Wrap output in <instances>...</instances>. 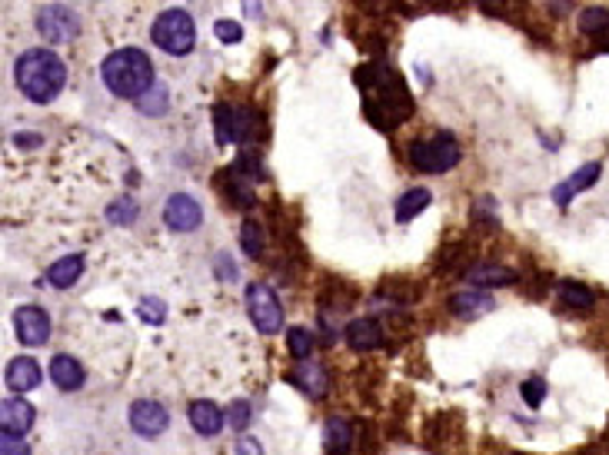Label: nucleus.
Segmentation results:
<instances>
[{
	"mask_svg": "<svg viewBox=\"0 0 609 455\" xmlns=\"http://www.w3.org/2000/svg\"><path fill=\"white\" fill-rule=\"evenodd\" d=\"M80 272H84V256L80 253H70L64 260H57L50 270H47V282L57 286V290H70L77 280H80Z\"/></svg>",
	"mask_w": 609,
	"mask_h": 455,
	"instance_id": "412c9836",
	"label": "nucleus"
},
{
	"mask_svg": "<svg viewBox=\"0 0 609 455\" xmlns=\"http://www.w3.org/2000/svg\"><path fill=\"white\" fill-rule=\"evenodd\" d=\"M33 419H37V412L27 399H4V406H0V423H4L7 435H27L33 429Z\"/></svg>",
	"mask_w": 609,
	"mask_h": 455,
	"instance_id": "4468645a",
	"label": "nucleus"
},
{
	"mask_svg": "<svg viewBox=\"0 0 609 455\" xmlns=\"http://www.w3.org/2000/svg\"><path fill=\"white\" fill-rule=\"evenodd\" d=\"M137 316H141L143 323L160 326L167 319V303L164 299H157V296H143L141 306H137Z\"/></svg>",
	"mask_w": 609,
	"mask_h": 455,
	"instance_id": "c756f323",
	"label": "nucleus"
},
{
	"mask_svg": "<svg viewBox=\"0 0 609 455\" xmlns=\"http://www.w3.org/2000/svg\"><path fill=\"white\" fill-rule=\"evenodd\" d=\"M240 246H243V253H247V256H253V260H257V256L263 253V229L257 227L253 219H247V223H243V229H240Z\"/></svg>",
	"mask_w": 609,
	"mask_h": 455,
	"instance_id": "c85d7f7f",
	"label": "nucleus"
},
{
	"mask_svg": "<svg viewBox=\"0 0 609 455\" xmlns=\"http://www.w3.org/2000/svg\"><path fill=\"white\" fill-rule=\"evenodd\" d=\"M4 379L11 386V392H31L41 386V366L27 356H17L7 362V372H4Z\"/></svg>",
	"mask_w": 609,
	"mask_h": 455,
	"instance_id": "dca6fc26",
	"label": "nucleus"
},
{
	"mask_svg": "<svg viewBox=\"0 0 609 455\" xmlns=\"http://www.w3.org/2000/svg\"><path fill=\"white\" fill-rule=\"evenodd\" d=\"M247 313H250V323L260 329L263 336H277L283 329V306L277 293L263 282L247 286Z\"/></svg>",
	"mask_w": 609,
	"mask_h": 455,
	"instance_id": "6e6552de",
	"label": "nucleus"
},
{
	"mask_svg": "<svg viewBox=\"0 0 609 455\" xmlns=\"http://www.w3.org/2000/svg\"><path fill=\"white\" fill-rule=\"evenodd\" d=\"M559 303L569 309H593L596 296L589 293L583 282H559Z\"/></svg>",
	"mask_w": 609,
	"mask_h": 455,
	"instance_id": "393cba45",
	"label": "nucleus"
},
{
	"mask_svg": "<svg viewBox=\"0 0 609 455\" xmlns=\"http://www.w3.org/2000/svg\"><path fill=\"white\" fill-rule=\"evenodd\" d=\"M459 143L453 133H436L430 140L410 143V163L420 174H446L459 163Z\"/></svg>",
	"mask_w": 609,
	"mask_h": 455,
	"instance_id": "39448f33",
	"label": "nucleus"
},
{
	"mask_svg": "<svg viewBox=\"0 0 609 455\" xmlns=\"http://www.w3.org/2000/svg\"><path fill=\"white\" fill-rule=\"evenodd\" d=\"M14 80L27 100L33 103H50V100L60 97V90L67 84V64L54 50H27V54L17 57L14 64Z\"/></svg>",
	"mask_w": 609,
	"mask_h": 455,
	"instance_id": "f03ea898",
	"label": "nucleus"
},
{
	"mask_svg": "<svg viewBox=\"0 0 609 455\" xmlns=\"http://www.w3.org/2000/svg\"><path fill=\"white\" fill-rule=\"evenodd\" d=\"M17 143H21V147H41V137H17Z\"/></svg>",
	"mask_w": 609,
	"mask_h": 455,
	"instance_id": "4c0bfd02",
	"label": "nucleus"
},
{
	"mask_svg": "<svg viewBox=\"0 0 609 455\" xmlns=\"http://www.w3.org/2000/svg\"><path fill=\"white\" fill-rule=\"evenodd\" d=\"M37 31H41L47 44H64V40H74L80 33V21L64 4H47V7L37 11Z\"/></svg>",
	"mask_w": 609,
	"mask_h": 455,
	"instance_id": "1a4fd4ad",
	"label": "nucleus"
},
{
	"mask_svg": "<svg viewBox=\"0 0 609 455\" xmlns=\"http://www.w3.org/2000/svg\"><path fill=\"white\" fill-rule=\"evenodd\" d=\"M186 415H190V425H194L200 435H217L220 429H223V412H220L217 402L210 399H196L190 402V409H186Z\"/></svg>",
	"mask_w": 609,
	"mask_h": 455,
	"instance_id": "f3484780",
	"label": "nucleus"
},
{
	"mask_svg": "<svg viewBox=\"0 0 609 455\" xmlns=\"http://www.w3.org/2000/svg\"><path fill=\"white\" fill-rule=\"evenodd\" d=\"M430 203H433V193H430L426 186H414V190L403 193L400 203H396V223H410V219H416Z\"/></svg>",
	"mask_w": 609,
	"mask_h": 455,
	"instance_id": "4be33fe9",
	"label": "nucleus"
},
{
	"mask_svg": "<svg viewBox=\"0 0 609 455\" xmlns=\"http://www.w3.org/2000/svg\"><path fill=\"white\" fill-rule=\"evenodd\" d=\"M167 107H170V103H167V87H160V84H157L153 90H147V94L141 97V110L143 113H150V117L167 113Z\"/></svg>",
	"mask_w": 609,
	"mask_h": 455,
	"instance_id": "7c9ffc66",
	"label": "nucleus"
},
{
	"mask_svg": "<svg viewBox=\"0 0 609 455\" xmlns=\"http://www.w3.org/2000/svg\"><path fill=\"white\" fill-rule=\"evenodd\" d=\"M493 296L483 293V290H463V293L450 296V313L459 316V319H479L493 309Z\"/></svg>",
	"mask_w": 609,
	"mask_h": 455,
	"instance_id": "2eb2a0df",
	"label": "nucleus"
},
{
	"mask_svg": "<svg viewBox=\"0 0 609 455\" xmlns=\"http://www.w3.org/2000/svg\"><path fill=\"white\" fill-rule=\"evenodd\" d=\"M579 31L586 33V37H603V33H609L606 7H586V11L579 13Z\"/></svg>",
	"mask_w": 609,
	"mask_h": 455,
	"instance_id": "a878e982",
	"label": "nucleus"
},
{
	"mask_svg": "<svg viewBox=\"0 0 609 455\" xmlns=\"http://www.w3.org/2000/svg\"><path fill=\"white\" fill-rule=\"evenodd\" d=\"M286 349H290V356H294V359L306 362V359H310V352H314V333H310V329H304V326H294V329L286 333Z\"/></svg>",
	"mask_w": 609,
	"mask_h": 455,
	"instance_id": "cd10ccee",
	"label": "nucleus"
},
{
	"mask_svg": "<svg viewBox=\"0 0 609 455\" xmlns=\"http://www.w3.org/2000/svg\"><path fill=\"white\" fill-rule=\"evenodd\" d=\"M467 282H469V286H510V282H516V272L506 270V266H490V263H479V266L467 270Z\"/></svg>",
	"mask_w": 609,
	"mask_h": 455,
	"instance_id": "5701e85b",
	"label": "nucleus"
},
{
	"mask_svg": "<svg viewBox=\"0 0 609 455\" xmlns=\"http://www.w3.org/2000/svg\"><path fill=\"white\" fill-rule=\"evenodd\" d=\"M127 419H131V429L143 439H157V435L167 433V425H170V412L160 406V402L153 399H137L127 412Z\"/></svg>",
	"mask_w": 609,
	"mask_h": 455,
	"instance_id": "9d476101",
	"label": "nucleus"
},
{
	"mask_svg": "<svg viewBox=\"0 0 609 455\" xmlns=\"http://www.w3.org/2000/svg\"><path fill=\"white\" fill-rule=\"evenodd\" d=\"M214 33H217L223 44H240L243 40V27L237 21H217L214 23Z\"/></svg>",
	"mask_w": 609,
	"mask_h": 455,
	"instance_id": "72a5a7b5",
	"label": "nucleus"
},
{
	"mask_svg": "<svg viewBox=\"0 0 609 455\" xmlns=\"http://www.w3.org/2000/svg\"><path fill=\"white\" fill-rule=\"evenodd\" d=\"M220 190L240 206V210H250L253 206V183L260 180V160L253 153H243L227 174H220Z\"/></svg>",
	"mask_w": 609,
	"mask_h": 455,
	"instance_id": "0eeeda50",
	"label": "nucleus"
},
{
	"mask_svg": "<svg viewBox=\"0 0 609 455\" xmlns=\"http://www.w3.org/2000/svg\"><path fill=\"white\" fill-rule=\"evenodd\" d=\"M164 223L174 229V233H190V229H196L204 223V210H200V203H196L194 196L174 193L164 203Z\"/></svg>",
	"mask_w": 609,
	"mask_h": 455,
	"instance_id": "f8f14e48",
	"label": "nucleus"
},
{
	"mask_svg": "<svg viewBox=\"0 0 609 455\" xmlns=\"http://www.w3.org/2000/svg\"><path fill=\"white\" fill-rule=\"evenodd\" d=\"M520 392H523V402H526L530 409H540V406H543V399H546V382L540 379V376H533V379L523 382Z\"/></svg>",
	"mask_w": 609,
	"mask_h": 455,
	"instance_id": "473e14b6",
	"label": "nucleus"
},
{
	"mask_svg": "<svg viewBox=\"0 0 609 455\" xmlns=\"http://www.w3.org/2000/svg\"><path fill=\"white\" fill-rule=\"evenodd\" d=\"M323 442H327V452L333 455H343L353 445V425L347 423V419H327V425H323Z\"/></svg>",
	"mask_w": 609,
	"mask_h": 455,
	"instance_id": "b1692460",
	"label": "nucleus"
},
{
	"mask_svg": "<svg viewBox=\"0 0 609 455\" xmlns=\"http://www.w3.org/2000/svg\"><path fill=\"white\" fill-rule=\"evenodd\" d=\"M14 329L23 346H44L50 339V316L41 306H21L14 313Z\"/></svg>",
	"mask_w": 609,
	"mask_h": 455,
	"instance_id": "9b49d317",
	"label": "nucleus"
},
{
	"mask_svg": "<svg viewBox=\"0 0 609 455\" xmlns=\"http://www.w3.org/2000/svg\"><path fill=\"white\" fill-rule=\"evenodd\" d=\"M294 382L306 392V396L320 399V396L327 392V382L330 379H327V369L320 366V362H310V359H306V362H300V366H296Z\"/></svg>",
	"mask_w": 609,
	"mask_h": 455,
	"instance_id": "aec40b11",
	"label": "nucleus"
},
{
	"mask_svg": "<svg viewBox=\"0 0 609 455\" xmlns=\"http://www.w3.org/2000/svg\"><path fill=\"white\" fill-rule=\"evenodd\" d=\"M599 174H603V163H583L579 170H573V174L566 176L563 183L553 190V200L556 206H569L573 200H577L583 190H589V186H596Z\"/></svg>",
	"mask_w": 609,
	"mask_h": 455,
	"instance_id": "ddd939ff",
	"label": "nucleus"
},
{
	"mask_svg": "<svg viewBox=\"0 0 609 455\" xmlns=\"http://www.w3.org/2000/svg\"><path fill=\"white\" fill-rule=\"evenodd\" d=\"M150 37L164 54L186 57L196 47V23L186 11H164L153 21Z\"/></svg>",
	"mask_w": 609,
	"mask_h": 455,
	"instance_id": "20e7f679",
	"label": "nucleus"
},
{
	"mask_svg": "<svg viewBox=\"0 0 609 455\" xmlns=\"http://www.w3.org/2000/svg\"><path fill=\"white\" fill-rule=\"evenodd\" d=\"M50 379H54L57 389L64 392H74L84 386V379H87V372H84V366L77 362L74 356H54V362H50Z\"/></svg>",
	"mask_w": 609,
	"mask_h": 455,
	"instance_id": "a211bd4d",
	"label": "nucleus"
},
{
	"mask_svg": "<svg viewBox=\"0 0 609 455\" xmlns=\"http://www.w3.org/2000/svg\"><path fill=\"white\" fill-rule=\"evenodd\" d=\"M237 455H263L257 439H237Z\"/></svg>",
	"mask_w": 609,
	"mask_h": 455,
	"instance_id": "e433bc0d",
	"label": "nucleus"
},
{
	"mask_svg": "<svg viewBox=\"0 0 609 455\" xmlns=\"http://www.w3.org/2000/svg\"><path fill=\"white\" fill-rule=\"evenodd\" d=\"M250 415H253V409H250V402H247V399H233V402H230L227 423L233 425L237 433H243V429L250 425Z\"/></svg>",
	"mask_w": 609,
	"mask_h": 455,
	"instance_id": "2f4dec72",
	"label": "nucleus"
},
{
	"mask_svg": "<svg viewBox=\"0 0 609 455\" xmlns=\"http://www.w3.org/2000/svg\"><path fill=\"white\" fill-rule=\"evenodd\" d=\"M0 455H31V445L21 435H0Z\"/></svg>",
	"mask_w": 609,
	"mask_h": 455,
	"instance_id": "f704fd0d",
	"label": "nucleus"
},
{
	"mask_svg": "<svg viewBox=\"0 0 609 455\" xmlns=\"http://www.w3.org/2000/svg\"><path fill=\"white\" fill-rule=\"evenodd\" d=\"M347 343L350 349H357V352H367V349H377L383 343V326L377 323V319H353V323L347 326Z\"/></svg>",
	"mask_w": 609,
	"mask_h": 455,
	"instance_id": "6ab92c4d",
	"label": "nucleus"
},
{
	"mask_svg": "<svg viewBox=\"0 0 609 455\" xmlns=\"http://www.w3.org/2000/svg\"><path fill=\"white\" fill-rule=\"evenodd\" d=\"M214 127H217V143H247L253 137H263V120L247 107H217L214 110Z\"/></svg>",
	"mask_w": 609,
	"mask_h": 455,
	"instance_id": "423d86ee",
	"label": "nucleus"
},
{
	"mask_svg": "<svg viewBox=\"0 0 609 455\" xmlns=\"http://www.w3.org/2000/svg\"><path fill=\"white\" fill-rule=\"evenodd\" d=\"M137 213H141V206H137L133 196H117V200L107 206V219L117 223V227H131L133 219H137Z\"/></svg>",
	"mask_w": 609,
	"mask_h": 455,
	"instance_id": "bb28decb",
	"label": "nucleus"
},
{
	"mask_svg": "<svg viewBox=\"0 0 609 455\" xmlns=\"http://www.w3.org/2000/svg\"><path fill=\"white\" fill-rule=\"evenodd\" d=\"M214 272H217L220 280H237V266L230 263L227 253H220V256H217V263H214Z\"/></svg>",
	"mask_w": 609,
	"mask_h": 455,
	"instance_id": "c9c22d12",
	"label": "nucleus"
},
{
	"mask_svg": "<svg viewBox=\"0 0 609 455\" xmlns=\"http://www.w3.org/2000/svg\"><path fill=\"white\" fill-rule=\"evenodd\" d=\"M100 76H104V84L114 97H143L147 90L157 87L150 57L137 47H123V50H114V54L104 57Z\"/></svg>",
	"mask_w": 609,
	"mask_h": 455,
	"instance_id": "7ed1b4c3",
	"label": "nucleus"
},
{
	"mask_svg": "<svg viewBox=\"0 0 609 455\" xmlns=\"http://www.w3.org/2000/svg\"><path fill=\"white\" fill-rule=\"evenodd\" d=\"M353 84L363 90V110L377 123V130H396L403 120L414 113L410 90L403 84L400 74H393L390 67L367 64L353 74Z\"/></svg>",
	"mask_w": 609,
	"mask_h": 455,
	"instance_id": "f257e3e1",
	"label": "nucleus"
}]
</instances>
